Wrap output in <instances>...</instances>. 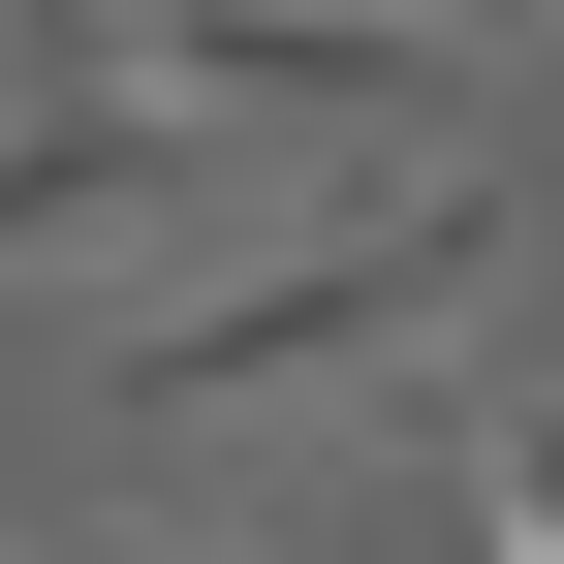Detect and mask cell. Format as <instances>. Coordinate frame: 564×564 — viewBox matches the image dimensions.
Masks as SVG:
<instances>
[{
  "label": "cell",
  "mask_w": 564,
  "mask_h": 564,
  "mask_svg": "<svg viewBox=\"0 0 564 564\" xmlns=\"http://www.w3.org/2000/svg\"><path fill=\"white\" fill-rule=\"evenodd\" d=\"M0 32H32V0H0Z\"/></svg>",
  "instance_id": "6"
},
{
  "label": "cell",
  "mask_w": 564,
  "mask_h": 564,
  "mask_svg": "<svg viewBox=\"0 0 564 564\" xmlns=\"http://www.w3.org/2000/svg\"><path fill=\"white\" fill-rule=\"evenodd\" d=\"M470 564H564V408H502V440H470Z\"/></svg>",
  "instance_id": "4"
},
{
  "label": "cell",
  "mask_w": 564,
  "mask_h": 564,
  "mask_svg": "<svg viewBox=\"0 0 564 564\" xmlns=\"http://www.w3.org/2000/svg\"><path fill=\"white\" fill-rule=\"evenodd\" d=\"M95 564H158V533H95Z\"/></svg>",
  "instance_id": "5"
},
{
  "label": "cell",
  "mask_w": 564,
  "mask_h": 564,
  "mask_svg": "<svg viewBox=\"0 0 564 564\" xmlns=\"http://www.w3.org/2000/svg\"><path fill=\"white\" fill-rule=\"evenodd\" d=\"M188 220H314V158H251V126L126 95V63L0 32V282H126V251H188Z\"/></svg>",
  "instance_id": "3"
},
{
  "label": "cell",
  "mask_w": 564,
  "mask_h": 564,
  "mask_svg": "<svg viewBox=\"0 0 564 564\" xmlns=\"http://www.w3.org/2000/svg\"><path fill=\"white\" fill-rule=\"evenodd\" d=\"M470 282H502V188H470V158H377V188H314L251 282H158V314H126V440L377 408V377H440V345H470Z\"/></svg>",
  "instance_id": "1"
},
{
  "label": "cell",
  "mask_w": 564,
  "mask_h": 564,
  "mask_svg": "<svg viewBox=\"0 0 564 564\" xmlns=\"http://www.w3.org/2000/svg\"><path fill=\"white\" fill-rule=\"evenodd\" d=\"M32 32L188 95V126H251V158H440V95H470L440 0H32Z\"/></svg>",
  "instance_id": "2"
}]
</instances>
